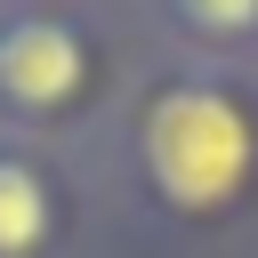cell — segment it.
I'll list each match as a JSON object with an SVG mask.
<instances>
[{"label": "cell", "instance_id": "cell-1", "mask_svg": "<svg viewBox=\"0 0 258 258\" xmlns=\"http://www.w3.org/2000/svg\"><path fill=\"white\" fill-rule=\"evenodd\" d=\"M250 161H258V137H250V113L226 89L177 81V89L153 97V113H145V169H153V185L177 210H226L242 194Z\"/></svg>", "mask_w": 258, "mask_h": 258}, {"label": "cell", "instance_id": "cell-2", "mask_svg": "<svg viewBox=\"0 0 258 258\" xmlns=\"http://www.w3.org/2000/svg\"><path fill=\"white\" fill-rule=\"evenodd\" d=\"M81 73H89V56H81V40L64 32V24H48V16H16L8 32H0V97H16V105H64L73 89H81Z\"/></svg>", "mask_w": 258, "mask_h": 258}, {"label": "cell", "instance_id": "cell-3", "mask_svg": "<svg viewBox=\"0 0 258 258\" xmlns=\"http://www.w3.org/2000/svg\"><path fill=\"white\" fill-rule=\"evenodd\" d=\"M56 210H48V185L24 169V161H0V258H32L48 242Z\"/></svg>", "mask_w": 258, "mask_h": 258}, {"label": "cell", "instance_id": "cell-4", "mask_svg": "<svg viewBox=\"0 0 258 258\" xmlns=\"http://www.w3.org/2000/svg\"><path fill=\"white\" fill-rule=\"evenodd\" d=\"M202 32H250L258 24V0H177Z\"/></svg>", "mask_w": 258, "mask_h": 258}]
</instances>
